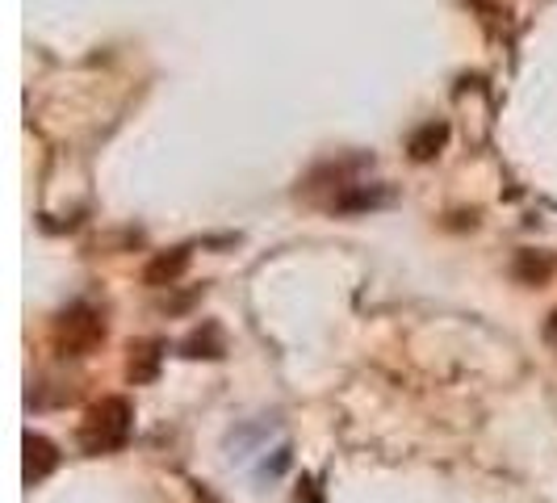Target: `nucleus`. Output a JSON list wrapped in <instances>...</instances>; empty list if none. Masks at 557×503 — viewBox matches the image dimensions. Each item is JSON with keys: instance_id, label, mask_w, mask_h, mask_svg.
<instances>
[{"instance_id": "nucleus-1", "label": "nucleus", "mask_w": 557, "mask_h": 503, "mask_svg": "<svg viewBox=\"0 0 557 503\" xmlns=\"http://www.w3.org/2000/svg\"><path fill=\"white\" fill-rule=\"evenodd\" d=\"M135 428V412L126 398H101L97 407H88V416L81 424V449L84 453H113L131 441Z\"/></svg>"}, {"instance_id": "nucleus-2", "label": "nucleus", "mask_w": 557, "mask_h": 503, "mask_svg": "<svg viewBox=\"0 0 557 503\" xmlns=\"http://www.w3.org/2000/svg\"><path fill=\"white\" fill-rule=\"evenodd\" d=\"M55 466H59V449L47 437L26 432V487H38Z\"/></svg>"}, {"instance_id": "nucleus-3", "label": "nucleus", "mask_w": 557, "mask_h": 503, "mask_svg": "<svg viewBox=\"0 0 557 503\" xmlns=\"http://www.w3.org/2000/svg\"><path fill=\"white\" fill-rule=\"evenodd\" d=\"M135 353H139L143 365H135L131 373H135V382H143V378H151V373H156V361H160V353H156V344H139Z\"/></svg>"}, {"instance_id": "nucleus-4", "label": "nucleus", "mask_w": 557, "mask_h": 503, "mask_svg": "<svg viewBox=\"0 0 557 503\" xmlns=\"http://www.w3.org/2000/svg\"><path fill=\"white\" fill-rule=\"evenodd\" d=\"M545 340L557 348V315H549V323H545Z\"/></svg>"}]
</instances>
